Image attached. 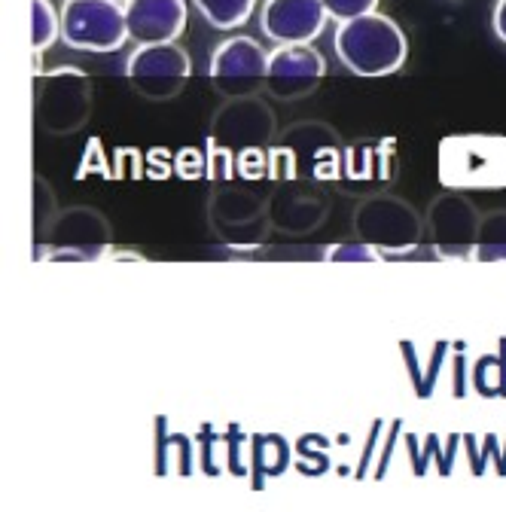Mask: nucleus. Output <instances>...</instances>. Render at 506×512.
<instances>
[{
  "label": "nucleus",
  "instance_id": "obj_1",
  "mask_svg": "<svg viewBox=\"0 0 506 512\" xmlns=\"http://www.w3.org/2000/svg\"><path fill=\"white\" fill-rule=\"evenodd\" d=\"M336 55L357 77H388L397 74L406 58L409 43L400 25L382 13H366L336 28Z\"/></svg>",
  "mask_w": 506,
  "mask_h": 512
},
{
  "label": "nucleus",
  "instance_id": "obj_2",
  "mask_svg": "<svg viewBox=\"0 0 506 512\" xmlns=\"http://www.w3.org/2000/svg\"><path fill=\"white\" fill-rule=\"evenodd\" d=\"M61 40L80 52H116L132 40L125 7H119V0H65Z\"/></svg>",
  "mask_w": 506,
  "mask_h": 512
},
{
  "label": "nucleus",
  "instance_id": "obj_3",
  "mask_svg": "<svg viewBox=\"0 0 506 512\" xmlns=\"http://www.w3.org/2000/svg\"><path fill=\"white\" fill-rule=\"evenodd\" d=\"M125 74H129L138 92L150 98H168L193 74V64H189V55L177 46V40L144 43L125 61Z\"/></svg>",
  "mask_w": 506,
  "mask_h": 512
},
{
  "label": "nucleus",
  "instance_id": "obj_4",
  "mask_svg": "<svg viewBox=\"0 0 506 512\" xmlns=\"http://www.w3.org/2000/svg\"><path fill=\"white\" fill-rule=\"evenodd\" d=\"M327 74L324 55L311 43H281L269 52V86L281 98H296L318 86Z\"/></svg>",
  "mask_w": 506,
  "mask_h": 512
},
{
  "label": "nucleus",
  "instance_id": "obj_5",
  "mask_svg": "<svg viewBox=\"0 0 506 512\" xmlns=\"http://www.w3.org/2000/svg\"><path fill=\"white\" fill-rule=\"evenodd\" d=\"M330 13L324 0H266L263 7V34L281 43H311L327 25Z\"/></svg>",
  "mask_w": 506,
  "mask_h": 512
},
{
  "label": "nucleus",
  "instance_id": "obj_6",
  "mask_svg": "<svg viewBox=\"0 0 506 512\" xmlns=\"http://www.w3.org/2000/svg\"><path fill=\"white\" fill-rule=\"evenodd\" d=\"M129 37L144 43H171L186 28V0H125Z\"/></svg>",
  "mask_w": 506,
  "mask_h": 512
},
{
  "label": "nucleus",
  "instance_id": "obj_7",
  "mask_svg": "<svg viewBox=\"0 0 506 512\" xmlns=\"http://www.w3.org/2000/svg\"><path fill=\"white\" fill-rule=\"evenodd\" d=\"M269 52L253 37H229L211 58L214 80H266Z\"/></svg>",
  "mask_w": 506,
  "mask_h": 512
},
{
  "label": "nucleus",
  "instance_id": "obj_8",
  "mask_svg": "<svg viewBox=\"0 0 506 512\" xmlns=\"http://www.w3.org/2000/svg\"><path fill=\"white\" fill-rule=\"evenodd\" d=\"M193 4L217 31H232L250 19L257 0H193Z\"/></svg>",
  "mask_w": 506,
  "mask_h": 512
},
{
  "label": "nucleus",
  "instance_id": "obj_9",
  "mask_svg": "<svg viewBox=\"0 0 506 512\" xmlns=\"http://www.w3.org/2000/svg\"><path fill=\"white\" fill-rule=\"evenodd\" d=\"M55 40H61V10L49 0H31V49L34 55L46 52Z\"/></svg>",
  "mask_w": 506,
  "mask_h": 512
},
{
  "label": "nucleus",
  "instance_id": "obj_10",
  "mask_svg": "<svg viewBox=\"0 0 506 512\" xmlns=\"http://www.w3.org/2000/svg\"><path fill=\"white\" fill-rule=\"evenodd\" d=\"M324 7L333 19L339 22H348V19H357V16H366V13H375L378 0H324Z\"/></svg>",
  "mask_w": 506,
  "mask_h": 512
},
{
  "label": "nucleus",
  "instance_id": "obj_11",
  "mask_svg": "<svg viewBox=\"0 0 506 512\" xmlns=\"http://www.w3.org/2000/svg\"><path fill=\"white\" fill-rule=\"evenodd\" d=\"M491 28L494 34L506 43V0H497L494 4V13H491Z\"/></svg>",
  "mask_w": 506,
  "mask_h": 512
}]
</instances>
